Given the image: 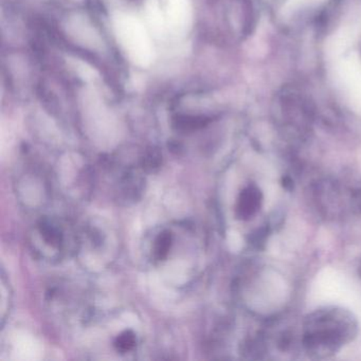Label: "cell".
<instances>
[{"mask_svg": "<svg viewBox=\"0 0 361 361\" xmlns=\"http://www.w3.org/2000/svg\"><path fill=\"white\" fill-rule=\"evenodd\" d=\"M348 207L354 214L361 215V185L350 190Z\"/></svg>", "mask_w": 361, "mask_h": 361, "instance_id": "ba28073f", "label": "cell"}, {"mask_svg": "<svg viewBox=\"0 0 361 361\" xmlns=\"http://www.w3.org/2000/svg\"><path fill=\"white\" fill-rule=\"evenodd\" d=\"M137 338L134 331L128 329V331H122L118 337L116 338L115 345L116 350L120 353H126L132 350L136 346Z\"/></svg>", "mask_w": 361, "mask_h": 361, "instance_id": "8992f818", "label": "cell"}, {"mask_svg": "<svg viewBox=\"0 0 361 361\" xmlns=\"http://www.w3.org/2000/svg\"><path fill=\"white\" fill-rule=\"evenodd\" d=\"M39 232H41L42 238L50 246L59 247L63 243V233L60 228L50 223L49 221H43L39 226Z\"/></svg>", "mask_w": 361, "mask_h": 361, "instance_id": "3957f363", "label": "cell"}, {"mask_svg": "<svg viewBox=\"0 0 361 361\" xmlns=\"http://www.w3.org/2000/svg\"><path fill=\"white\" fill-rule=\"evenodd\" d=\"M263 202V194L255 185H249L243 190L236 202L235 214L240 221H249L252 219Z\"/></svg>", "mask_w": 361, "mask_h": 361, "instance_id": "7a4b0ae2", "label": "cell"}, {"mask_svg": "<svg viewBox=\"0 0 361 361\" xmlns=\"http://www.w3.org/2000/svg\"><path fill=\"white\" fill-rule=\"evenodd\" d=\"M358 331V321L350 310L338 306L319 308L304 319L302 348L310 358H329L350 343Z\"/></svg>", "mask_w": 361, "mask_h": 361, "instance_id": "6da1fadb", "label": "cell"}, {"mask_svg": "<svg viewBox=\"0 0 361 361\" xmlns=\"http://www.w3.org/2000/svg\"><path fill=\"white\" fill-rule=\"evenodd\" d=\"M208 123V119L204 117H178L175 120V126L177 130H183V132H190V130H198L204 128Z\"/></svg>", "mask_w": 361, "mask_h": 361, "instance_id": "5b68a950", "label": "cell"}, {"mask_svg": "<svg viewBox=\"0 0 361 361\" xmlns=\"http://www.w3.org/2000/svg\"><path fill=\"white\" fill-rule=\"evenodd\" d=\"M359 276H360V278H361V264H360V267H359Z\"/></svg>", "mask_w": 361, "mask_h": 361, "instance_id": "9c48e42d", "label": "cell"}, {"mask_svg": "<svg viewBox=\"0 0 361 361\" xmlns=\"http://www.w3.org/2000/svg\"><path fill=\"white\" fill-rule=\"evenodd\" d=\"M161 154L156 149H147L141 162L143 170L147 171V173L156 172L161 166Z\"/></svg>", "mask_w": 361, "mask_h": 361, "instance_id": "52a82bcc", "label": "cell"}, {"mask_svg": "<svg viewBox=\"0 0 361 361\" xmlns=\"http://www.w3.org/2000/svg\"><path fill=\"white\" fill-rule=\"evenodd\" d=\"M173 235L170 231H164L157 236L154 245V255L157 259H164L168 257L172 247Z\"/></svg>", "mask_w": 361, "mask_h": 361, "instance_id": "277c9868", "label": "cell"}]
</instances>
